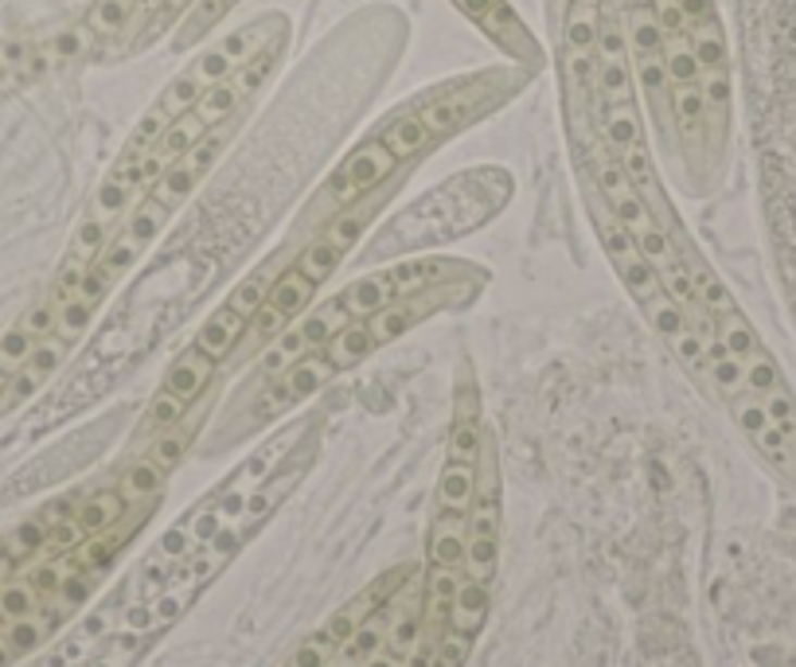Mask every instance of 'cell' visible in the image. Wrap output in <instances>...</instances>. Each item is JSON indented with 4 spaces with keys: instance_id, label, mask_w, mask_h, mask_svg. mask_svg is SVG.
Segmentation results:
<instances>
[{
    "instance_id": "obj_14",
    "label": "cell",
    "mask_w": 796,
    "mask_h": 667,
    "mask_svg": "<svg viewBox=\"0 0 796 667\" xmlns=\"http://www.w3.org/2000/svg\"><path fill=\"white\" fill-rule=\"evenodd\" d=\"M375 352H383V348H380V340H375V332H371L368 320H351V325H344L340 332L324 343V355L332 360L336 375L356 372V367H360V363H368Z\"/></svg>"
},
{
    "instance_id": "obj_13",
    "label": "cell",
    "mask_w": 796,
    "mask_h": 667,
    "mask_svg": "<svg viewBox=\"0 0 796 667\" xmlns=\"http://www.w3.org/2000/svg\"><path fill=\"white\" fill-rule=\"evenodd\" d=\"M242 0H196L188 16L172 32V51H196L211 39V32L238 9Z\"/></svg>"
},
{
    "instance_id": "obj_12",
    "label": "cell",
    "mask_w": 796,
    "mask_h": 667,
    "mask_svg": "<svg viewBox=\"0 0 796 667\" xmlns=\"http://www.w3.org/2000/svg\"><path fill=\"white\" fill-rule=\"evenodd\" d=\"M219 372H223V367H219L211 355H203L196 343H188V348H184V352L169 363V372H164L161 387L176 394V399L196 402V399H203V394L211 391V382H215Z\"/></svg>"
},
{
    "instance_id": "obj_6",
    "label": "cell",
    "mask_w": 796,
    "mask_h": 667,
    "mask_svg": "<svg viewBox=\"0 0 796 667\" xmlns=\"http://www.w3.org/2000/svg\"><path fill=\"white\" fill-rule=\"evenodd\" d=\"M582 191H586V211H589V223H594L597 239H601V250H606L609 266L617 269V277H621V286L633 293L636 305H648L656 293H660V277H656V269L648 266V257L640 254V247H636V239L629 235V227L613 215V207H609L606 200H601V191L594 188L589 180H582Z\"/></svg>"
},
{
    "instance_id": "obj_11",
    "label": "cell",
    "mask_w": 796,
    "mask_h": 667,
    "mask_svg": "<svg viewBox=\"0 0 796 667\" xmlns=\"http://www.w3.org/2000/svg\"><path fill=\"white\" fill-rule=\"evenodd\" d=\"M730 411V418H734V426L746 433L754 445H758V453L769 461L773 468H781V473H796V449H793V441L781 433L778 426H773V418H769V411L761 406V399L758 394H749V391H742V394H734V399H726L722 402Z\"/></svg>"
},
{
    "instance_id": "obj_2",
    "label": "cell",
    "mask_w": 796,
    "mask_h": 667,
    "mask_svg": "<svg viewBox=\"0 0 796 667\" xmlns=\"http://www.w3.org/2000/svg\"><path fill=\"white\" fill-rule=\"evenodd\" d=\"M336 379H340V375H336L332 360L324 355V348L304 352L301 360L289 363V367H285L282 375H274L270 382H262L254 391L231 399L227 414H223L215 426V438L208 441V453H223V449L247 441L250 433L265 429L270 421L282 418V414H294L297 406H304L313 394H321L324 387Z\"/></svg>"
},
{
    "instance_id": "obj_7",
    "label": "cell",
    "mask_w": 796,
    "mask_h": 667,
    "mask_svg": "<svg viewBox=\"0 0 796 667\" xmlns=\"http://www.w3.org/2000/svg\"><path fill=\"white\" fill-rule=\"evenodd\" d=\"M476 32H481L496 51L508 55V63L539 75L547 71V48L539 36L531 32V24L512 9V0H449Z\"/></svg>"
},
{
    "instance_id": "obj_15",
    "label": "cell",
    "mask_w": 796,
    "mask_h": 667,
    "mask_svg": "<svg viewBox=\"0 0 796 667\" xmlns=\"http://www.w3.org/2000/svg\"><path fill=\"white\" fill-rule=\"evenodd\" d=\"M24 59H28V32L0 39V95L24 90Z\"/></svg>"
},
{
    "instance_id": "obj_9",
    "label": "cell",
    "mask_w": 796,
    "mask_h": 667,
    "mask_svg": "<svg viewBox=\"0 0 796 667\" xmlns=\"http://www.w3.org/2000/svg\"><path fill=\"white\" fill-rule=\"evenodd\" d=\"M242 117H247V114H238V117H231V122H223V125H215V129H208V134L199 137V141L191 144V149L181 156V161L169 164V168H164L161 176H157V184L149 188L152 200L164 203L169 211H181L184 203L191 200V191H196L199 184L208 180V172L219 164V156H223L231 149L235 134L242 129Z\"/></svg>"
},
{
    "instance_id": "obj_8",
    "label": "cell",
    "mask_w": 796,
    "mask_h": 667,
    "mask_svg": "<svg viewBox=\"0 0 796 667\" xmlns=\"http://www.w3.org/2000/svg\"><path fill=\"white\" fill-rule=\"evenodd\" d=\"M313 297H316L313 281L297 274L294 266H285V274L277 277V286L270 289V297L262 301V309H258L250 328L242 332V340H238L235 355H231V367H250L285 328L294 325L304 309L313 305Z\"/></svg>"
},
{
    "instance_id": "obj_4",
    "label": "cell",
    "mask_w": 796,
    "mask_h": 667,
    "mask_svg": "<svg viewBox=\"0 0 796 667\" xmlns=\"http://www.w3.org/2000/svg\"><path fill=\"white\" fill-rule=\"evenodd\" d=\"M398 168H407V164H398L380 144V137L375 134L360 137V141L351 144L348 153L336 161V168L321 180V188L313 191V200L304 203L301 219H297V235H304V242H309L316 230L328 227L340 211L356 207V203L368 200L375 188H383Z\"/></svg>"
},
{
    "instance_id": "obj_1",
    "label": "cell",
    "mask_w": 796,
    "mask_h": 667,
    "mask_svg": "<svg viewBox=\"0 0 796 667\" xmlns=\"http://www.w3.org/2000/svg\"><path fill=\"white\" fill-rule=\"evenodd\" d=\"M282 32H294L289 16H285V12H262V16L247 20L242 28H231L227 36H219V39H211L208 48H199L196 55L188 59V67H184L181 75H172L169 83H164L161 95L149 102V110L137 117L133 134L125 137V144L117 149V164H145V156H149L152 149H157V141L169 134L172 122H181L191 105L208 95L211 86L223 83L231 71L242 67L250 55H258V51H262L270 39L282 36Z\"/></svg>"
},
{
    "instance_id": "obj_5",
    "label": "cell",
    "mask_w": 796,
    "mask_h": 667,
    "mask_svg": "<svg viewBox=\"0 0 796 667\" xmlns=\"http://www.w3.org/2000/svg\"><path fill=\"white\" fill-rule=\"evenodd\" d=\"M294 254L297 250L289 247V242H285V247H274L215 309H211V316L196 328V336H191V343H196L199 352L211 355L219 367H227L238 340H242V332L250 328V320H254V313L262 309L265 297H270V289L277 286V277L285 274V266L294 262Z\"/></svg>"
},
{
    "instance_id": "obj_10",
    "label": "cell",
    "mask_w": 796,
    "mask_h": 667,
    "mask_svg": "<svg viewBox=\"0 0 796 667\" xmlns=\"http://www.w3.org/2000/svg\"><path fill=\"white\" fill-rule=\"evenodd\" d=\"M368 134L380 137V144L398 164H422L434 149H441V137H437L434 129H430L426 117H422L418 95L407 98L402 105H395L390 114H383Z\"/></svg>"
},
{
    "instance_id": "obj_3",
    "label": "cell",
    "mask_w": 796,
    "mask_h": 667,
    "mask_svg": "<svg viewBox=\"0 0 796 667\" xmlns=\"http://www.w3.org/2000/svg\"><path fill=\"white\" fill-rule=\"evenodd\" d=\"M484 414H481V387H476L473 360L457 363V387H453V421L446 438V461L437 473L434 512L469 515L476 492V468H481L484 449Z\"/></svg>"
}]
</instances>
